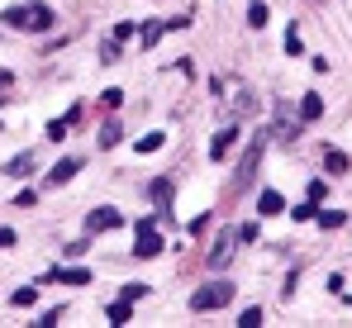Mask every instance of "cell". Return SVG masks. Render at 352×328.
Returning <instances> with one entry per match:
<instances>
[{
    "instance_id": "6da1fadb",
    "label": "cell",
    "mask_w": 352,
    "mask_h": 328,
    "mask_svg": "<svg viewBox=\"0 0 352 328\" xmlns=\"http://www.w3.org/2000/svg\"><path fill=\"white\" fill-rule=\"evenodd\" d=\"M229 300H234V281H210V285H200L190 295V309L195 314H210V309H224Z\"/></svg>"
},
{
    "instance_id": "7a4b0ae2",
    "label": "cell",
    "mask_w": 352,
    "mask_h": 328,
    "mask_svg": "<svg viewBox=\"0 0 352 328\" xmlns=\"http://www.w3.org/2000/svg\"><path fill=\"white\" fill-rule=\"evenodd\" d=\"M162 252V238H157V219H138V243H133V257H157Z\"/></svg>"
},
{
    "instance_id": "3957f363",
    "label": "cell",
    "mask_w": 352,
    "mask_h": 328,
    "mask_svg": "<svg viewBox=\"0 0 352 328\" xmlns=\"http://www.w3.org/2000/svg\"><path fill=\"white\" fill-rule=\"evenodd\" d=\"M53 19H58V14L48 10V0H29V5H24V29H29V34H48Z\"/></svg>"
},
{
    "instance_id": "277c9868",
    "label": "cell",
    "mask_w": 352,
    "mask_h": 328,
    "mask_svg": "<svg viewBox=\"0 0 352 328\" xmlns=\"http://www.w3.org/2000/svg\"><path fill=\"white\" fill-rule=\"evenodd\" d=\"M119 223H124V215L110 210V205H100V210L86 215V228H91V233H110V228H119Z\"/></svg>"
},
{
    "instance_id": "5b68a950",
    "label": "cell",
    "mask_w": 352,
    "mask_h": 328,
    "mask_svg": "<svg viewBox=\"0 0 352 328\" xmlns=\"http://www.w3.org/2000/svg\"><path fill=\"white\" fill-rule=\"evenodd\" d=\"M43 281H48V285H58V281L62 285H86V281H96V276L86 272V267H58V272H48Z\"/></svg>"
},
{
    "instance_id": "8992f818",
    "label": "cell",
    "mask_w": 352,
    "mask_h": 328,
    "mask_svg": "<svg viewBox=\"0 0 352 328\" xmlns=\"http://www.w3.org/2000/svg\"><path fill=\"white\" fill-rule=\"evenodd\" d=\"M81 157H62L58 166H53V171H48V186H53V190H58V186H67V181H72V176H76V171H81Z\"/></svg>"
},
{
    "instance_id": "52a82bcc",
    "label": "cell",
    "mask_w": 352,
    "mask_h": 328,
    "mask_svg": "<svg viewBox=\"0 0 352 328\" xmlns=\"http://www.w3.org/2000/svg\"><path fill=\"white\" fill-rule=\"evenodd\" d=\"M234 248H238V238H234V233H224V238L214 243V252H210V267H214V272H219V267H229Z\"/></svg>"
},
{
    "instance_id": "ba28073f",
    "label": "cell",
    "mask_w": 352,
    "mask_h": 328,
    "mask_svg": "<svg viewBox=\"0 0 352 328\" xmlns=\"http://www.w3.org/2000/svg\"><path fill=\"white\" fill-rule=\"evenodd\" d=\"M76 119H81V105H76V109H67V114H62V119H53V124H48V138H53V143H58V138H67V133H72V124H76Z\"/></svg>"
},
{
    "instance_id": "9c48e42d",
    "label": "cell",
    "mask_w": 352,
    "mask_h": 328,
    "mask_svg": "<svg viewBox=\"0 0 352 328\" xmlns=\"http://www.w3.org/2000/svg\"><path fill=\"white\" fill-rule=\"evenodd\" d=\"M324 171H329V176H348V171H352L348 153H338V148H329V153H324Z\"/></svg>"
},
{
    "instance_id": "30bf717a",
    "label": "cell",
    "mask_w": 352,
    "mask_h": 328,
    "mask_svg": "<svg viewBox=\"0 0 352 328\" xmlns=\"http://www.w3.org/2000/svg\"><path fill=\"white\" fill-rule=\"evenodd\" d=\"M0 171H5V176H29V171H34V153H19V157H10V162L0 166Z\"/></svg>"
},
{
    "instance_id": "8fae6325",
    "label": "cell",
    "mask_w": 352,
    "mask_h": 328,
    "mask_svg": "<svg viewBox=\"0 0 352 328\" xmlns=\"http://www.w3.org/2000/svg\"><path fill=\"white\" fill-rule=\"evenodd\" d=\"M319 114H324V100H319V96H314V91H309V96H305V100H300V119H305V124H314V119H319Z\"/></svg>"
},
{
    "instance_id": "7c38bea8",
    "label": "cell",
    "mask_w": 352,
    "mask_h": 328,
    "mask_svg": "<svg viewBox=\"0 0 352 328\" xmlns=\"http://www.w3.org/2000/svg\"><path fill=\"white\" fill-rule=\"evenodd\" d=\"M257 210H262V215H281V210H286V200H281V190H262V200H257Z\"/></svg>"
},
{
    "instance_id": "4fadbf2b",
    "label": "cell",
    "mask_w": 352,
    "mask_h": 328,
    "mask_svg": "<svg viewBox=\"0 0 352 328\" xmlns=\"http://www.w3.org/2000/svg\"><path fill=\"white\" fill-rule=\"evenodd\" d=\"M162 143H167V133H162V129H153V133H143V138H138L133 148H138V153H157Z\"/></svg>"
},
{
    "instance_id": "5bb4252c",
    "label": "cell",
    "mask_w": 352,
    "mask_h": 328,
    "mask_svg": "<svg viewBox=\"0 0 352 328\" xmlns=\"http://www.w3.org/2000/svg\"><path fill=\"white\" fill-rule=\"evenodd\" d=\"M314 219H319V228H343V223H348L343 210H314Z\"/></svg>"
},
{
    "instance_id": "9a60e30c",
    "label": "cell",
    "mask_w": 352,
    "mask_h": 328,
    "mask_svg": "<svg viewBox=\"0 0 352 328\" xmlns=\"http://www.w3.org/2000/svg\"><path fill=\"white\" fill-rule=\"evenodd\" d=\"M129 319H133V305H129V300H119V305H110V324H115V328H124Z\"/></svg>"
},
{
    "instance_id": "2e32d148",
    "label": "cell",
    "mask_w": 352,
    "mask_h": 328,
    "mask_svg": "<svg viewBox=\"0 0 352 328\" xmlns=\"http://www.w3.org/2000/svg\"><path fill=\"white\" fill-rule=\"evenodd\" d=\"M234 133H238V129H224V133L210 143V157H224V153H229V143H234Z\"/></svg>"
},
{
    "instance_id": "e0dca14e",
    "label": "cell",
    "mask_w": 352,
    "mask_h": 328,
    "mask_svg": "<svg viewBox=\"0 0 352 328\" xmlns=\"http://www.w3.org/2000/svg\"><path fill=\"white\" fill-rule=\"evenodd\" d=\"M119 138H124V124H115V119H110V124H105V133H100V148H115Z\"/></svg>"
},
{
    "instance_id": "ac0fdd59",
    "label": "cell",
    "mask_w": 352,
    "mask_h": 328,
    "mask_svg": "<svg viewBox=\"0 0 352 328\" xmlns=\"http://www.w3.org/2000/svg\"><path fill=\"white\" fill-rule=\"evenodd\" d=\"M5 29H24V5H10L5 10Z\"/></svg>"
},
{
    "instance_id": "d6986e66",
    "label": "cell",
    "mask_w": 352,
    "mask_h": 328,
    "mask_svg": "<svg viewBox=\"0 0 352 328\" xmlns=\"http://www.w3.org/2000/svg\"><path fill=\"white\" fill-rule=\"evenodd\" d=\"M34 295H38V290H34V285H19V290H14V295H10V300H14V309H24V305H34Z\"/></svg>"
},
{
    "instance_id": "ffe728a7",
    "label": "cell",
    "mask_w": 352,
    "mask_h": 328,
    "mask_svg": "<svg viewBox=\"0 0 352 328\" xmlns=\"http://www.w3.org/2000/svg\"><path fill=\"white\" fill-rule=\"evenodd\" d=\"M248 24L262 29V24H267V5H248Z\"/></svg>"
},
{
    "instance_id": "44dd1931",
    "label": "cell",
    "mask_w": 352,
    "mask_h": 328,
    "mask_svg": "<svg viewBox=\"0 0 352 328\" xmlns=\"http://www.w3.org/2000/svg\"><path fill=\"white\" fill-rule=\"evenodd\" d=\"M262 324V309H257V305H252V309H243V319H238V328H257Z\"/></svg>"
},
{
    "instance_id": "7402d4cb",
    "label": "cell",
    "mask_w": 352,
    "mask_h": 328,
    "mask_svg": "<svg viewBox=\"0 0 352 328\" xmlns=\"http://www.w3.org/2000/svg\"><path fill=\"white\" fill-rule=\"evenodd\" d=\"M238 243H257V223H243V228H234Z\"/></svg>"
},
{
    "instance_id": "603a6c76",
    "label": "cell",
    "mask_w": 352,
    "mask_h": 328,
    "mask_svg": "<svg viewBox=\"0 0 352 328\" xmlns=\"http://www.w3.org/2000/svg\"><path fill=\"white\" fill-rule=\"evenodd\" d=\"M143 295H148V285H124V295H119V300H129V305H133V300H143Z\"/></svg>"
},
{
    "instance_id": "cb8c5ba5",
    "label": "cell",
    "mask_w": 352,
    "mask_h": 328,
    "mask_svg": "<svg viewBox=\"0 0 352 328\" xmlns=\"http://www.w3.org/2000/svg\"><path fill=\"white\" fill-rule=\"evenodd\" d=\"M162 29H167V24H148V29H143V43H148V48H153V43H157V34H162Z\"/></svg>"
},
{
    "instance_id": "d4e9b609",
    "label": "cell",
    "mask_w": 352,
    "mask_h": 328,
    "mask_svg": "<svg viewBox=\"0 0 352 328\" xmlns=\"http://www.w3.org/2000/svg\"><path fill=\"white\" fill-rule=\"evenodd\" d=\"M324 195H329V186H324V181H309V200H314V205H319V200H324Z\"/></svg>"
},
{
    "instance_id": "484cf974",
    "label": "cell",
    "mask_w": 352,
    "mask_h": 328,
    "mask_svg": "<svg viewBox=\"0 0 352 328\" xmlns=\"http://www.w3.org/2000/svg\"><path fill=\"white\" fill-rule=\"evenodd\" d=\"M115 39L124 43V39H133V19H124V24H115Z\"/></svg>"
},
{
    "instance_id": "4316f807",
    "label": "cell",
    "mask_w": 352,
    "mask_h": 328,
    "mask_svg": "<svg viewBox=\"0 0 352 328\" xmlns=\"http://www.w3.org/2000/svg\"><path fill=\"white\" fill-rule=\"evenodd\" d=\"M14 243H19V238H14V228H0V252H5V248H14Z\"/></svg>"
},
{
    "instance_id": "83f0119b",
    "label": "cell",
    "mask_w": 352,
    "mask_h": 328,
    "mask_svg": "<svg viewBox=\"0 0 352 328\" xmlns=\"http://www.w3.org/2000/svg\"><path fill=\"white\" fill-rule=\"evenodd\" d=\"M115 57H119V39H115V43H105V48H100V62H115Z\"/></svg>"
}]
</instances>
